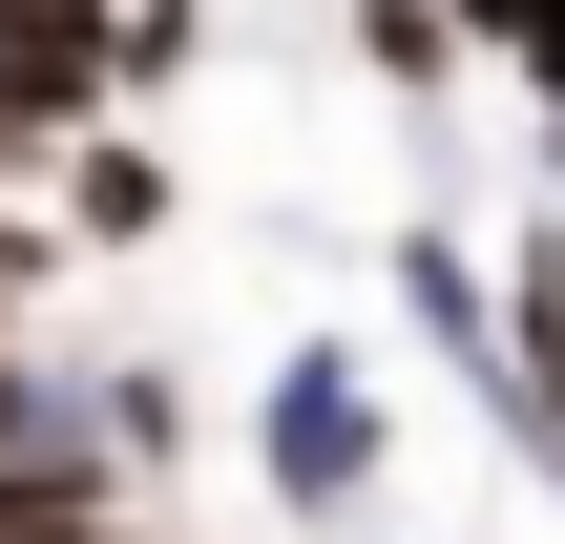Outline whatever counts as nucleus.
<instances>
[{
  "mask_svg": "<svg viewBox=\"0 0 565 544\" xmlns=\"http://www.w3.org/2000/svg\"><path fill=\"white\" fill-rule=\"evenodd\" d=\"M252 461H273V503H294V524H356V503H377V377H356V356H273Z\"/></svg>",
  "mask_w": 565,
  "mask_h": 544,
  "instance_id": "nucleus-1",
  "label": "nucleus"
},
{
  "mask_svg": "<svg viewBox=\"0 0 565 544\" xmlns=\"http://www.w3.org/2000/svg\"><path fill=\"white\" fill-rule=\"evenodd\" d=\"M63 231H84V252H147V231H168V147H147V126H126V147L84 126V168H63Z\"/></svg>",
  "mask_w": 565,
  "mask_h": 544,
  "instance_id": "nucleus-2",
  "label": "nucleus"
},
{
  "mask_svg": "<svg viewBox=\"0 0 565 544\" xmlns=\"http://www.w3.org/2000/svg\"><path fill=\"white\" fill-rule=\"evenodd\" d=\"M398 314H419V335H440L461 377H482V335H503V294L461 273V231H398Z\"/></svg>",
  "mask_w": 565,
  "mask_h": 544,
  "instance_id": "nucleus-3",
  "label": "nucleus"
},
{
  "mask_svg": "<svg viewBox=\"0 0 565 544\" xmlns=\"http://www.w3.org/2000/svg\"><path fill=\"white\" fill-rule=\"evenodd\" d=\"M356 63H377L398 105H440V84H461V21H440V0H356Z\"/></svg>",
  "mask_w": 565,
  "mask_h": 544,
  "instance_id": "nucleus-4",
  "label": "nucleus"
},
{
  "mask_svg": "<svg viewBox=\"0 0 565 544\" xmlns=\"http://www.w3.org/2000/svg\"><path fill=\"white\" fill-rule=\"evenodd\" d=\"M440 21H461L482 63H524V84H545V126H565V0H440Z\"/></svg>",
  "mask_w": 565,
  "mask_h": 544,
  "instance_id": "nucleus-5",
  "label": "nucleus"
},
{
  "mask_svg": "<svg viewBox=\"0 0 565 544\" xmlns=\"http://www.w3.org/2000/svg\"><path fill=\"white\" fill-rule=\"evenodd\" d=\"M21 273H42V252H21V231H0V314H21Z\"/></svg>",
  "mask_w": 565,
  "mask_h": 544,
  "instance_id": "nucleus-6",
  "label": "nucleus"
}]
</instances>
